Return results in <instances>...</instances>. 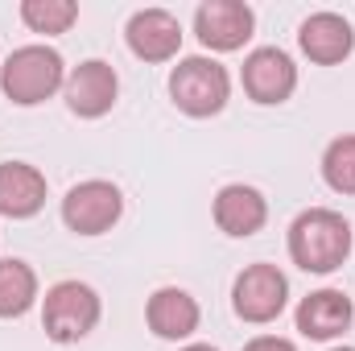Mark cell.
Returning a JSON list of instances; mask_svg holds the SVG:
<instances>
[{"instance_id":"d6986e66","label":"cell","mask_w":355,"mask_h":351,"mask_svg":"<svg viewBox=\"0 0 355 351\" xmlns=\"http://www.w3.org/2000/svg\"><path fill=\"white\" fill-rule=\"evenodd\" d=\"M244 351H297L289 339H277V335H257L252 343H244Z\"/></svg>"},{"instance_id":"277c9868","label":"cell","mask_w":355,"mask_h":351,"mask_svg":"<svg viewBox=\"0 0 355 351\" xmlns=\"http://www.w3.org/2000/svg\"><path fill=\"white\" fill-rule=\"evenodd\" d=\"M99 293L87 281H58L46 289L42 302V327L54 343H79L87 339L99 323Z\"/></svg>"},{"instance_id":"8fae6325","label":"cell","mask_w":355,"mask_h":351,"mask_svg":"<svg viewBox=\"0 0 355 351\" xmlns=\"http://www.w3.org/2000/svg\"><path fill=\"white\" fill-rule=\"evenodd\" d=\"M297 46H302V54L310 62L335 67V62L352 58L355 33H352V25H347V17H339V12H310L302 21V29H297Z\"/></svg>"},{"instance_id":"44dd1931","label":"cell","mask_w":355,"mask_h":351,"mask_svg":"<svg viewBox=\"0 0 355 351\" xmlns=\"http://www.w3.org/2000/svg\"><path fill=\"white\" fill-rule=\"evenodd\" d=\"M331 351H355V348H331Z\"/></svg>"},{"instance_id":"5b68a950","label":"cell","mask_w":355,"mask_h":351,"mask_svg":"<svg viewBox=\"0 0 355 351\" xmlns=\"http://www.w3.org/2000/svg\"><path fill=\"white\" fill-rule=\"evenodd\" d=\"M120 215H124V194L103 178L71 186L67 198H62V223L75 236H103V232L116 228Z\"/></svg>"},{"instance_id":"52a82bcc","label":"cell","mask_w":355,"mask_h":351,"mask_svg":"<svg viewBox=\"0 0 355 351\" xmlns=\"http://www.w3.org/2000/svg\"><path fill=\"white\" fill-rule=\"evenodd\" d=\"M252 29H257V12L244 0H202L194 8V33L215 54L244 50V42L252 37Z\"/></svg>"},{"instance_id":"9a60e30c","label":"cell","mask_w":355,"mask_h":351,"mask_svg":"<svg viewBox=\"0 0 355 351\" xmlns=\"http://www.w3.org/2000/svg\"><path fill=\"white\" fill-rule=\"evenodd\" d=\"M198 318H202V310H198V302L186 293V289H178V285H166V289H157L153 298H149V306H145V323H149V331L157 335V339H190L194 331H198Z\"/></svg>"},{"instance_id":"6da1fadb","label":"cell","mask_w":355,"mask_h":351,"mask_svg":"<svg viewBox=\"0 0 355 351\" xmlns=\"http://www.w3.org/2000/svg\"><path fill=\"white\" fill-rule=\"evenodd\" d=\"M352 257V223L339 211L310 207L289 223V261L306 273H335Z\"/></svg>"},{"instance_id":"2e32d148","label":"cell","mask_w":355,"mask_h":351,"mask_svg":"<svg viewBox=\"0 0 355 351\" xmlns=\"http://www.w3.org/2000/svg\"><path fill=\"white\" fill-rule=\"evenodd\" d=\"M37 302V273L25 261H0V318H21Z\"/></svg>"},{"instance_id":"4fadbf2b","label":"cell","mask_w":355,"mask_h":351,"mask_svg":"<svg viewBox=\"0 0 355 351\" xmlns=\"http://www.w3.org/2000/svg\"><path fill=\"white\" fill-rule=\"evenodd\" d=\"M352 318H355L352 298H347L343 289H314V293H306L302 306H297V331H302L306 339H318V343L339 339V335L352 327Z\"/></svg>"},{"instance_id":"ac0fdd59","label":"cell","mask_w":355,"mask_h":351,"mask_svg":"<svg viewBox=\"0 0 355 351\" xmlns=\"http://www.w3.org/2000/svg\"><path fill=\"white\" fill-rule=\"evenodd\" d=\"M322 178L335 194H355V137H335L322 153Z\"/></svg>"},{"instance_id":"ffe728a7","label":"cell","mask_w":355,"mask_h":351,"mask_svg":"<svg viewBox=\"0 0 355 351\" xmlns=\"http://www.w3.org/2000/svg\"><path fill=\"white\" fill-rule=\"evenodd\" d=\"M182 351H215V348H207V343H190V348H182Z\"/></svg>"},{"instance_id":"7c38bea8","label":"cell","mask_w":355,"mask_h":351,"mask_svg":"<svg viewBox=\"0 0 355 351\" xmlns=\"http://www.w3.org/2000/svg\"><path fill=\"white\" fill-rule=\"evenodd\" d=\"M211 211H215L219 232H227V236H236V240L257 236V232L265 228V219H268L265 194H261L257 186H244V182L223 186V190L215 194V207H211Z\"/></svg>"},{"instance_id":"e0dca14e","label":"cell","mask_w":355,"mask_h":351,"mask_svg":"<svg viewBox=\"0 0 355 351\" xmlns=\"http://www.w3.org/2000/svg\"><path fill=\"white\" fill-rule=\"evenodd\" d=\"M21 21L33 29V33H67L75 21H79V4L75 0H21Z\"/></svg>"},{"instance_id":"8992f818","label":"cell","mask_w":355,"mask_h":351,"mask_svg":"<svg viewBox=\"0 0 355 351\" xmlns=\"http://www.w3.org/2000/svg\"><path fill=\"white\" fill-rule=\"evenodd\" d=\"M285 302H289V281L277 264H248L232 285V310L257 327L281 318Z\"/></svg>"},{"instance_id":"3957f363","label":"cell","mask_w":355,"mask_h":351,"mask_svg":"<svg viewBox=\"0 0 355 351\" xmlns=\"http://www.w3.org/2000/svg\"><path fill=\"white\" fill-rule=\"evenodd\" d=\"M170 95H174L178 112H186L194 120H207V116H219L227 108L232 79L215 58L194 54V58H182L170 71Z\"/></svg>"},{"instance_id":"7a4b0ae2","label":"cell","mask_w":355,"mask_h":351,"mask_svg":"<svg viewBox=\"0 0 355 351\" xmlns=\"http://www.w3.org/2000/svg\"><path fill=\"white\" fill-rule=\"evenodd\" d=\"M62 87H67V62L50 46H21L0 67V91L17 108H37Z\"/></svg>"},{"instance_id":"5bb4252c","label":"cell","mask_w":355,"mask_h":351,"mask_svg":"<svg viewBox=\"0 0 355 351\" xmlns=\"http://www.w3.org/2000/svg\"><path fill=\"white\" fill-rule=\"evenodd\" d=\"M46 207V174L29 162H0V215L33 219Z\"/></svg>"},{"instance_id":"30bf717a","label":"cell","mask_w":355,"mask_h":351,"mask_svg":"<svg viewBox=\"0 0 355 351\" xmlns=\"http://www.w3.org/2000/svg\"><path fill=\"white\" fill-rule=\"evenodd\" d=\"M128 50L145 62H170L178 50H182V25H178L174 12L166 8H141L128 17Z\"/></svg>"},{"instance_id":"9c48e42d","label":"cell","mask_w":355,"mask_h":351,"mask_svg":"<svg viewBox=\"0 0 355 351\" xmlns=\"http://www.w3.org/2000/svg\"><path fill=\"white\" fill-rule=\"evenodd\" d=\"M62 95H67V108H71L75 116L99 120V116L112 112V103H116V95H120V79H116V71H112L107 62L87 58V62H79V67L67 75Z\"/></svg>"},{"instance_id":"ba28073f","label":"cell","mask_w":355,"mask_h":351,"mask_svg":"<svg viewBox=\"0 0 355 351\" xmlns=\"http://www.w3.org/2000/svg\"><path fill=\"white\" fill-rule=\"evenodd\" d=\"M240 83L248 91V99L252 103H285L293 87H297V67H293V58L285 54V50H277V46H261V50H252L248 58H244V71H240Z\"/></svg>"}]
</instances>
